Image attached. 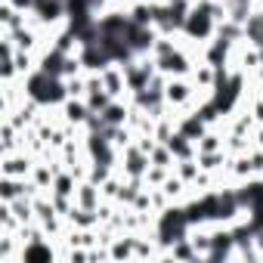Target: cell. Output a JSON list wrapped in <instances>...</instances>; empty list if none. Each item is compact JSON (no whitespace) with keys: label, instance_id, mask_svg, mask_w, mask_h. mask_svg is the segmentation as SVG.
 <instances>
[{"label":"cell","instance_id":"cell-1","mask_svg":"<svg viewBox=\"0 0 263 263\" xmlns=\"http://www.w3.org/2000/svg\"><path fill=\"white\" fill-rule=\"evenodd\" d=\"M149 164H152V158H149L137 143H130V146L121 149V155H118V174H124L127 180H143L146 171H149Z\"/></svg>","mask_w":263,"mask_h":263},{"label":"cell","instance_id":"cell-2","mask_svg":"<svg viewBox=\"0 0 263 263\" xmlns=\"http://www.w3.org/2000/svg\"><path fill=\"white\" fill-rule=\"evenodd\" d=\"M34 164H37V155H31L28 149H19V152H10V155H4V177H19V180H28L31 177V171H34Z\"/></svg>","mask_w":263,"mask_h":263},{"label":"cell","instance_id":"cell-3","mask_svg":"<svg viewBox=\"0 0 263 263\" xmlns=\"http://www.w3.org/2000/svg\"><path fill=\"white\" fill-rule=\"evenodd\" d=\"M59 115H62V121H65V124H71V127H78V130H81L93 111H90L87 99H71V96H68V99L59 105Z\"/></svg>","mask_w":263,"mask_h":263},{"label":"cell","instance_id":"cell-4","mask_svg":"<svg viewBox=\"0 0 263 263\" xmlns=\"http://www.w3.org/2000/svg\"><path fill=\"white\" fill-rule=\"evenodd\" d=\"M130 111H134V105H130V99H111L99 115L105 121V127H124L130 121Z\"/></svg>","mask_w":263,"mask_h":263},{"label":"cell","instance_id":"cell-5","mask_svg":"<svg viewBox=\"0 0 263 263\" xmlns=\"http://www.w3.org/2000/svg\"><path fill=\"white\" fill-rule=\"evenodd\" d=\"M102 201H105V198H102V189H99L93 180H81V183H78L74 204H81V208H87V211H96Z\"/></svg>","mask_w":263,"mask_h":263},{"label":"cell","instance_id":"cell-6","mask_svg":"<svg viewBox=\"0 0 263 263\" xmlns=\"http://www.w3.org/2000/svg\"><path fill=\"white\" fill-rule=\"evenodd\" d=\"M167 149L174 152V158H177V161H180V158H195V155H198V152H195V143H192L186 134H180V130L167 140Z\"/></svg>","mask_w":263,"mask_h":263},{"label":"cell","instance_id":"cell-7","mask_svg":"<svg viewBox=\"0 0 263 263\" xmlns=\"http://www.w3.org/2000/svg\"><path fill=\"white\" fill-rule=\"evenodd\" d=\"M65 90H68L71 99H84L87 96V71L74 74V78H65Z\"/></svg>","mask_w":263,"mask_h":263},{"label":"cell","instance_id":"cell-8","mask_svg":"<svg viewBox=\"0 0 263 263\" xmlns=\"http://www.w3.org/2000/svg\"><path fill=\"white\" fill-rule=\"evenodd\" d=\"M254 146L263 149V124H257V130H254Z\"/></svg>","mask_w":263,"mask_h":263}]
</instances>
